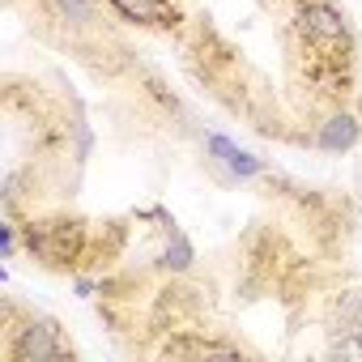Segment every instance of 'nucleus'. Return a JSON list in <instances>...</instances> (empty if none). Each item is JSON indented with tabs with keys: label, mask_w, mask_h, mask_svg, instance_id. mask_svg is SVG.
<instances>
[{
	"label": "nucleus",
	"mask_w": 362,
	"mask_h": 362,
	"mask_svg": "<svg viewBox=\"0 0 362 362\" xmlns=\"http://www.w3.org/2000/svg\"><path fill=\"white\" fill-rule=\"evenodd\" d=\"M162 264H166V269H175V273H184V269L192 264V243H188V239H175V243L166 247Z\"/></svg>",
	"instance_id": "6"
},
{
	"label": "nucleus",
	"mask_w": 362,
	"mask_h": 362,
	"mask_svg": "<svg viewBox=\"0 0 362 362\" xmlns=\"http://www.w3.org/2000/svg\"><path fill=\"white\" fill-rule=\"evenodd\" d=\"M358 136H362V124H358L349 111H337V115H328V119L320 124L315 145H320L324 153H345V149L358 145Z\"/></svg>",
	"instance_id": "3"
},
{
	"label": "nucleus",
	"mask_w": 362,
	"mask_h": 362,
	"mask_svg": "<svg viewBox=\"0 0 362 362\" xmlns=\"http://www.w3.org/2000/svg\"><path fill=\"white\" fill-rule=\"evenodd\" d=\"M298 22H303V30H307L311 39H320V43H341V39H345V18L328 5V0L307 5V9L298 13Z\"/></svg>",
	"instance_id": "2"
},
{
	"label": "nucleus",
	"mask_w": 362,
	"mask_h": 362,
	"mask_svg": "<svg viewBox=\"0 0 362 362\" xmlns=\"http://www.w3.org/2000/svg\"><path fill=\"white\" fill-rule=\"evenodd\" d=\"M0 247H5V256H13L18 239H13V226H0Z\"/></svg>",
	"instance_id": "7"
},
{
	"label": "nucleus",
	"mask_w": 362,
	"mask_h": 362,
	"mask_svg": "<svg viewBox=\"0 0 362 362\" xmlns=\"http://www.w3.org/2000/svg\"><path fill=\"white\" fill-rule=\"evenodd\" d=\"M111 5L128 18V22H145V26H170L179 13L166 0H111Z\"/></svg>",
	"instance_id": "4"
},
{
	"label": "nucleus",
	"mask_w": 362,
	"mask_h": 362,
	"mask_svg": "<svg viewBox=\"0 0 362 362\" xmlns=\"http://www.w3.org/2000/svg\"><path fill=\"white\" fill-rule=\"evenodd\" d=\"M60 358V345H56V328L52 324H30L18 332L13 341V362H52Z\"/></svg>",
	"instance_id": "1"
},
{
	"label": "nucleus",
	"mask_w": 362,
	"mask_h": 362,
	"mask_svg": "<svg viewBox=\"0 0 362 362\" xmlns=\"http://www.w3.org/2000/svg\"><path fill=\"white\" fill-rule=\"evenodd\" d=\"M209 149L239 175V179H252V175H260L264 170V162L256 158V153H247V149H239V145H230L226 136H209Z\"/></svg>",
	"instance_id": "5"
}]
</instances>
